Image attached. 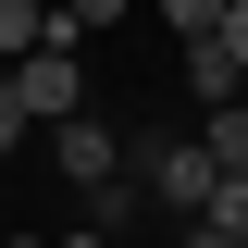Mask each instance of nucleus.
<instances>
[{
	"label": "nucleus",
	"mask_w": 248,
	"mask_h": 248,
	"mask_svg": "<svg viewBox=\"0 0 248 248\" xmlns=\"http://www.w3.org/2000/svg\"><path fill=\"white\" fill-rule=\"evenodd\" d=\"M37 37H50V0H0V75H13V62H25Z\"/></svg>",
	"instance_id": "20e7f679"
},
{
	"label": "nucleus",
	"mask_w": 248,
	"mask_h": 248,
	"mask_svg": "<svg viewBox=\"0 0 248 248\" xmlns=\"http://www.w3.org/2000/svg\"><path fill=\"white\" fill-rule=\"evenodd\" d=\"M50 248H124V236H99V223H75V236H50Z\"/></svg>",
	"instance_id": "f8f14e48"
},
{
	"label": "nucleus",
	"mask_w": 248,
	"mask_h": 248,
	"mask_svg": "<svg viewBox=\"0 0 248 248\" xmlns=\"http://www.w3.org/2000/svg\"><path fill=\"white\" fill-rule=\"evenodd\" d=\"M25 149V99H13V75H0V161Z\"/></svg>",
	"instance_id": "1a4fd4ad"
},
{
	"label": "nucleus",
	"mask_w": 248,
	"mask_h": 248,
	"mask_svg": "<svg viewBox=\"0 0 248 248\" xmlns=\"http://www.w3.org/2000/svg\"><path fill=\"white\" fill-rule=\"evenodd\" d=\"M199 149H211L223 174H248V99H236V112H199Z\"/></svg>",
	"instance_id": "39448f33"
},
{
	"label": "nucleus",
	"mask_w": 248,
	"mask_h": 248,
	"mask_svg": "<svg viewBox=\"0 0 248 248\" xmlns=\"http://www.w3.org/2000/svg\"><path fill=\"white\" fill-rule=\"evenodd\" d=\"M0 248H50V236H0Z\"/></svg>",
	"instance_id": "ddd939ff"
},
{
	"label": "nucleus",
	"mask_w": 248,
	"mask_h": 248,
	"mask_svg": "<svg viewBox=\"0 0 248 248\" xmlns=\"http://www.w3.org/2000/svg\"><path fill=\"white\" fill-rule=\"evenodd\" d=\"M199 223H236V236H248V174H223V186H211V211H199Z\"/></svg>",
	"instance_id": "6e6552de"
},
{
	"label": "nucleus",
	"mask_w": 248,
	"mask_h": 248,
	"mask_svg": "<svg viewBox=\"0 0 248 248\" xmlns=\"http://www.w3.org/2000/svg\"><path fill=\"white\" fill-rule=\"evenodd\" d=\"M87 25H124V0H50V37H87Z\"/></svg>",
	"instance_id": "423d86ee"
},
{
	"label": "nucleus",
	"mask_w": 248,
	"mask_h": 248,
	"mask_svg": "<svg viewBox=\"0 0 248 248\" xmlns=\"http://www.w3.org/2000/svg\"><path fill=\"white\" fill-rule=\"evenodd\" d=\"M174 248H248L236 223H174Z\"/></svg>",
	"instance_id": "9d476101"
},
{
	"label": "nucleus",
	"mask_w": 248,
	"mask_h": 248,
	"mask_svg": "<svg viewBox=\"0 0 248 248\" xmlns=\"http://www.w3.org/2000/svg\"><path fill=\"white\" fill-rule=\"evenodd\" d=\"M13 99H25V124H75V112H87V75H75V37H37V50L13 62Z\"/></svg>",
	"instance_id": "f257e3e1"
},
{
	"label": "nucleus",
	"mask_w": 248,
	"mask_h": 248,
	"mask_svg": "<svg viewBox=\"0 0 248 248\" xmlns=\"http://www.w3.org/2000/svg\"><path fill=\"white\" fill-rule=\"evenodd\" d=\"M211 37H223V50L248 62V0H223V25H211Z\"/></svg>",
	"instance_id": "9b49d317"
},
{
	"label": "nucleus",
	"mask_w": 248,
	"mask_h": 248,
	"mask_svg": "<svg viewBox=\"0 0 248 248\" xmlns=\"http://www.w3.org/2000/svg\"><path fill=\"white\" fill-rule=\"evenodd\" d=\"M174 62H186V99H199V112H236V99H248V62L223 50V37H186Z\"/></svg>",
	"instance_id": "f03ea898"
},
{
	"label": "nucleus",
	"mask_w": 248,
	"mask_h": 248,
	"mask_svg": "<svg viewBox=\"0 0 248 248\" xmlns=\"http://www.w3.org/2000/svg\"><path fill=\"white\" fill-rule=\"evenodd\" d=\"M50 137H62V186H112L124 174V124H87V112H75V124H50Z\"/></svg>",
	"instance_id": "7ed1b4c3"
},
{
	"label": "nucleus",
	"mask_w": 248,
	"mask_h": 248,
	"mask_svg": "<svg viewBox=\"0 0 248 248\" xmlns=\"http://www.w3.org/2000/svg\"><path fill=\"white\" fill-rule=\"evenodd\" d=\"M161 25H174V50H186V37H211V25H223V0H161Z\"/></svg>",
	"instance_id": "0eeeda50"
}]
</instances>
